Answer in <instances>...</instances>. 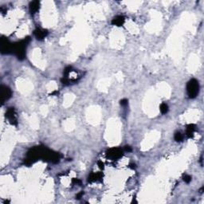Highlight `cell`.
<instances>
[{"instance_id": "cell-1", "label": "cell", "mask_w": 204, "mask_h": 204, "mask_svg": "<svg viewBox=\"0 0 204 204\" xmlns=\"http://www.w3.org/2000/svg\"><path fill=\"white\" fill-rule=\"evenodd\" d=\"M30 41H31L30 37H26L23 40L13 44L12 52L17 56V58L19 60H23L25 58L26 49V46L30 42Z\"/></svg>"}, {"instance_id": "cell-2", "label": "cell", "mask_w": 204, "mask_h": 204, "mask_svg": "<svg viewBox=\"0 0 204 204\" xmlns=\"http://www.w3.org/2000/svg\"><path fill=\"white\" fill-rule=\"evenodd\" d=\"M198 90H199V85L198 80L196 79H192L189 80L187 85V91L190 98H195L198 95Z\"/></svg>"}, {"instance_id": "cell-3", "label": "cell", "mask_w": 204, "mask_h": 204, "mask_svg": "<svg viewBox=\"0 0 204 204\" xmlns=\"http://www.w3.org/2000/svg\"><path fill=\"white\" fill-rule=\"evenodd\" d=\"M13 44L9 42V40L5 37H2L0 42V50L3 54H7L12 52Z\"/></svg>"}, {"instance_id": "cell-4", "label": "cell", "mask_w": 204, "mask_h": 204, "mask_svg": "<svg viewBox=\"0 0 204 204\" xmlns=\"http://www.w3.org/2000/svg\"><path fill=\"white\" fill-rule=\"evenodd\" d=\"M0 91H1V99H2L1 101H2V104H3L6 101L10 98V96L12 95V92L9 87L6 85H1Z\"/></svg>"}, {"instance_id": "cell-5", "label": "cell", "mask_w": 204, "mask_h": 204, "mask_svg": "<svg viewBox=\"0 0 204 204\" xmlns=\"http://www.w3.org/2000/svg\"><path fill=\"white\" fill-rule=\"evenodd\" d=\"M6 117L9 120L10 123L13 125H17L18 124V119L16 116V112L15 108H9L7 109L6 112Z\"/></svg>"}, {"instance_id": "cell-6", "label": "cell", "mask_w": 204, "mask_h": 204, "mask_svg": "<svg viewBox=\"0 0 204 204\" xmlns=\"http://www.w3.org/2000/svg\"><path fill=\"white\" fill-rule=\"evenodd\" d=\"M123 155V151L119 148H112L107 151V155L112 160L121 158Z\"/></svg>"}, {"instance_id": "cell-7", "label": "cell", "mask_w": 204, "mask_h": 204, "mask_svg": "<svg viewBox=\"0 0 204 204\" xmlns=\"http://www.w3.org/2000/svg\"><path fill=\"white\" fill-rule=\"evenodd\" d=\"M34 36L37 40H42L48 35V31L46 30H42L40 28H37L34 32Z\"/></svg>"}, {"instance_id": "cell-8", "label": "cell", "mask_w": 204, "mask_h": 204, "mask_svg": "<svg viewBox=\"0 0 204 204\" xmlns=\"http://www.w3.org/2000/svg\"><path fill=\"white\" fill-rule=\"evenodd\" d=\"M124 21H125V19H124V16L118 15L116 16L114 19L112 20V24L117 26H121L124 25Z\"/></svg>"}, {"instance_id": "cell-9", "label": "cell", "mask_w": 204, "mask_h": 204, "mask_svg": "<svg viewBox=\"0 0 204 204\" xmlns=\"http://www.w3.org/2000/svg\"><path fill=\"white\" fill-rule=\"evenodd\" d=\"M39 7H40V3L38 1H33V2H31L30 3V7H29L30 12L31 14H35L38 10Z\"/></svg>"}, {"instance_id": "cell-10", "label": "cell", "mask_w": 204, "mask_h": 204, "mask_svg": "<svg viewBox=\"0 0 204 204\" xmlns=\"http://www.w3.org/2000/svg\"><path fill=\"white\" fill-rule=\"evenodd\" d=\"M103 175L101 172L98 173H92L89 176V182H96V181H99L102 179Z\"/></svg>"}, {"instance_id": "cell-11", "label": "cell", "mask_w": 204, "mask_h": 204, "mask_svg": "<svg viewBox=\"0 0 204 204\" xmlns=\"http://www.w3.org/2000/svg\"><path fill=\"white\" fill-rule=\"evenodd\" d=\"M195 131V124H189L187 126V136H188L189 138H191L194 135V133Z\"/></svg>"}, {"instance_id": "cell-12", "label": "cell", "mask_w": 204, "mask_h": 204, "mask_svg": "<svg viewBox=\"0 0 204 204\" xmlns=\"http://www.w3.org/2000/svg\"><path fill=\"white\" fill-rule=\"evenodd\" d=\"M160 109L161 113L166 114L167 112H168V106H167L166 103H162L160 105Z\"/></svg>"}, {"instance_id": "cell-13", "label": "cell", "mask_w": 204, "mask_h": 204, "mask_svg": "<svg viewBox=\"0 0 204 204\" xmlns=\"http://www.w3.org/2000/svg\"><path fill=\"white\" fill-rule=\"evenodd\" d=\"M174 138H175L176 141H177V142H181L182 140V135L179 133V132H177V133H176V134H175Z\"/></svg>"}, {"instance_id": "cell-14", "label": "cell", "mask_w": 204, "mask_h": 204, "mask_svg": "<svg viewBox=\"0 0 204 204\" xmlns=\"http://www.w3.org/2000/svg\"><path fill=\"white\" fill-rule=\"evenodd\" d=\"M182 179H183V181L187 182V183H189V182L192 181V177L190 176L189 175H184L183 177H182Z\"/></svg>"}, {"instance_id": "cell-15", "label": "cell", "mask_w": 204, "mask_h": 204, "mask_svg": "<svg viewBox=\"0 0 204 204\" xmlns=\"http://www.w3.org/2000/svg\"><path fill=\"white\" fill-rule=\"evenodd\" d=\"M120 103H121V105H123V106H125V105H128V100L127 99L121 100V101H120Z\"/></svg>"}, {"instance_id": "cell-16", "label": "cell", "mask_w": 204, "mask_h": 204, "mask_svg": "<svg viewBox=\"0 0 204 204\" xmlns=\"http://www.w3.org/2000/svg\"><path fill=\"white\" fill-rule=\"evenodd\" d=\"M72 182H73V183H75V184H79V185H80V183H81L80 180H79V179H73Z\"/></svg>"}, {"instance_id": "cell-17", "label": "cell", "mask_w": 204, "mask_h": 204, "mask_svg": "<svg viewBox=\"0 0 204 204\" xmlns=\"http://www.w3.org/2000/svg\"><path fill=\"white\" fill-rule=\"evenodd\" d=\"M124 149H125V151H126V152H132V148H131V147H130V146L126 145L125 147H124Z\"/></svg>"}, {"instance_id": "cell-18", "label": "cell", "mask_w": 204, "mask_h": 204, "mask_svg": "<svg viewBox=\"0 0 204 204\" xmlns=\"http://www.w3.org/2000/svg\"><path fill=\"white\" fill-rule=\"evenodd\" d=\"M98 165H99L100 168H101V169H103V168H104V164H103L102 162H101V161H99V162H98Z\"/></svg>"}, {"instance_id": "cell-19", "label": "cell", "mask_w": 204, "mask_h": 204, "mask_svg": "<svg viewBox=\"0 0 204 204\" xmlns=\"http://www.w3.org/2000/svg\"><path fill=\"white\" fill-rule=\"evenodd\" d=\"M83 195V192H80V193H79L78 195H77V197H76V198H77V199H79V198H80V197Z\"/></svg>"}]
</instances>
